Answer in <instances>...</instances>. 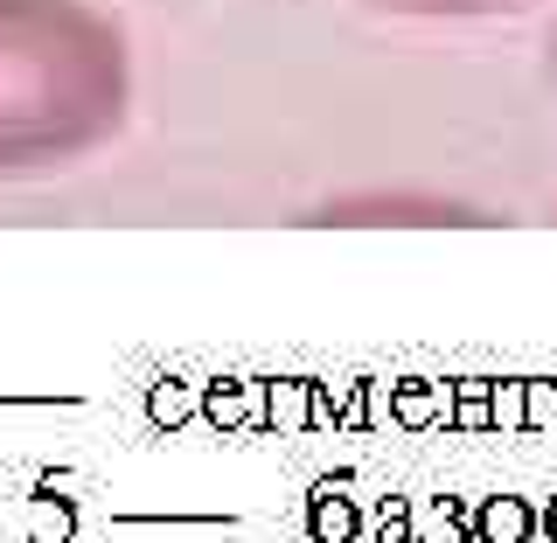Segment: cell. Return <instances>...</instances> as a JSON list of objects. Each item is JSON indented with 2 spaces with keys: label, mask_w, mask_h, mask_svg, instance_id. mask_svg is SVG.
Masks as SVG:
<instances>
[{
  "label": "cell",
  "mask_w": 557,
  "mask_h": 543,
  "mask_svg": "<svg viewBox=\"0 0 557 543\" xmlns=\"http://www.w3.org/2000/svg\"><path fill=\"white\" fill-rule=\"evenodd\" d=\"M307 536L313 543H356L362 536V516H356V495L335 481H321L313 488V502H307Z\"/></svg>",
  "instance_id": "obj_1"
},
{
  "label": "cell",
  "mask_w": 557,
  "mask_h": 543,
  "mask_svg": "<svg viewBox=\"0 0 557 543\" xmlns=\"http://www.w3.org/2000/svg\"><path fill=\"white\" fill-rule=\"evenodd\" d=\"M202 411L216 418L223 432H231V425H265V377H244V383H202Z\"/></svg>",
  "instance_id": "obj_2"
},
{
  "label": "cell",
  "mask_w": 557,
  "mask_h": 543,
  "mask_svg": "<svg viewBox=\"0 0 557 543\" xmlns=\"http://www.w3.org/2000/svg\"><path fill=\"white\" fill-rule=\"evenodd\" d=\"M474 543H536V509L522 495H487L474 509Z\"/></svg>",
  "instance_id": "obj_3"
},
{
  "label": "cell",
  "mask_w": 557,
  "mask_h": 543,
  "mask_svg": "<svg viewBox=\"0 0 557 543\" xmlns=\"http://www.w3.org/2000/svg\"><path fill=\"white\" fill-rule=\"evenodd\" d=\"M307 405H313V377H265V432L278 440H293V432H307Z\"/></svg>",
  "instance_id": "obj_4"
},
{
  "label": "cell",
  "mask_w": 557,
  "mask_h": 543,
  "mask_svg": "<svg viewBox=\"0 0 557 543\" xmlns=\"http://www.w3.org/2000/svg\"><path fill=\"white\" fill-rule=\"evenodd\" d=\"M147 411H153V425H188V418L202 411V391L168 377V383H153V391H147Z\"/></svg>",
  "instance_id": "obj_5"
},
{
  "label": "cell",
  "mask_w": 557,
  "mask_h": 543,
  "mask_svg": "<svg viewBox=\"0 0 557 543\" xmlns=\"http://www.w3.org/2000/svg\"><path fill=\"white\" fill-rule=\"evenodd\" d=\"M544 425H557V383L522 377V432H544Z\"/></svg>",
  "instance_id": "obj_6"
},
{
  "label": "cell",
  "mask_w": 557,
  "mask_h": 543,
  "mask_svg": "<svg viewBox=\"0 0 557 543\" xmlns=\"http://www.w3.org/2000/svg\"><path fill=\"white\" fill-rule=\"evenodd\" d=\"M487 418H495V432H522V377L487 383Z\"/></svg>",
  "instance_id": "obj_7"
},
{
  "label": "cell",
  "mask_w": 557,
  "mask_h": 543,
  "mask_svg": "<svg viewBox=\"0 0 557 543\" xmlns=\"http://www.w3.org/2000/svg\"><path fill=\"white\" fill-rule=\"evenodd\" d=\"M376 543H411V495H383V509H376Z\"/></svg>",
  "instance_id": "obj_8"
},
{
  "label": "cell",
  "mask_w": 557,
  "mask_h": 543,
  "mask_svg": "<svg viewBox=\"0 0 557 543\" xmlns=\"http://www.w3.org/2000/svg\"><path fill=\"white\" fill-rule=\"evenodd\" d=\"M342 397H348V383H321L313 377V405H307V432H327L342 418Z\"/></svg>",
  "instance_id": "obj_9"
},
{
  "label": "cell",
  "mask_w": 557,
  "mask_h": 543,
  "mask_svg": "<svg viewBox=\"0 0 557 543\" xmlns=\"http://www.w3.org/2000/svg\"><path fill=\"white\" fill-rule=\"evenodd\" d=\"M63 536H70V509L42 502V509H35V543H63Z\"/></svg>",
  "instance_id": "obj_10"
},
{
  "label": "cell",
  "mask_w": 557,
  "mask_h": 543,
  "mask_svg": "<svg viewBox=\"0 0 557 543\" xmlns=\"http://www.w3.org/2000/svg\"><path fill=\"white\" fill-rule=\"evenodd\" d=\"M536 536H544V543H557V495L544 502V509H536Z\"/></svg>",
  "instance_id": "obj_11"
},
{
  "label": "cell",
  "mask_w": 557,
  "mask_h": 543,
  "mask_svg": "<svg viewBox=\"0 0 557 543\" xmlns=\"http://www.w3.org/2000/svg\"><path fill=\"white\" fill-rule=\"evenodd\" d=\"M432 8H440V0H432ZM453 8H460V0H453Z\"/></svg>",
  "instance_id": "obj_12"
}]
</instances>
